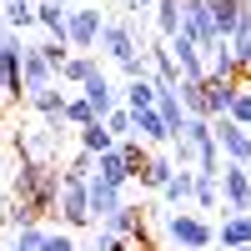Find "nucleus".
I'll return each mask as SVG.
<instances>
[{
    "label": "nucleus",
    "instance_id": "f257e3e1",
    "mask_svg": "<svg viewBox=\"0 0 251 251\" xmlns=\"http://www.w3.org/2000/svg\"><path fill=\"white\" fill-rule=\"evenodd\" d=\"M166 236H171L176 251H211V221L191 206H181V211L166 216Z\"/></svg>",
    "mask_w": 251,
    "mask_h": 251
},
{
    "label": "nucleus",
    "instance_id": "f03ea898",
    "mask_svg": "<svg viewBox=\"0 0 251 251\" xmlns=\"http://www.w3.org/2000/svg\"><path fill=\"white\" fill-rule=\"evenodd\" d=\"M176 141L191 151V171H216V166H221V151L211 141V121H206V116H186V126H181Z\"/></svg>",
    "mask_w": 251,
    "mask_h": 251
},
{
    "label": "nucleus",
    "instance_id": "7ed1b4c3",
    "mask_svg": "<svg viewBox=\"0 0 251 251\" xmlns=\"http://www.w3.org/2000/svg\"><path fill=\"white\" fill-rule=\"evenodd\" d=\"M100 25H106L100 5H71V10H66V50H86V55H96V35H100Z\"/></svg>",
    "mask_w": 251,
    "mask_h": 251
},
{
    "label": "nucleus",
    "instance_id": "20e7f679",
    "mask_svg": "<svg viewBox=\"0 0 251 251\" xmlns=\"http://www.w3.org/2000/svg\"><path fill=\"white\" fill-rule=\"evenodd\" d=\"M211 141L226 156V166H246L251 161V126H236L226 116H211Z\"/></svg>",
    "mask_w": 251,
    "mask_h": 251
},
{
    "label": "nucleus",
    "instance_id": "39448f33",
    "mask_svg": "<svg viewBox=\"0 0 251 251\" xmlns=\"http://www.w3.org/2000/svg\"><path fill=\"white\" fill-rule=\"evenodd\" d=\"M96 46H100V55H111L116 66L146 50L141 35H136V20H106V25H100V35H96Z\"/></svg>",
    "mask_w": 251,
    "mask_h": 251
},
{
    "label": "nucleus",
    "instance_id": "423d86ee",
    "mask_svg": "<svg viewBox=\"0 0 251 251\" xmlns=\"http://www.w3.org/2000/svg\"><path fill=\"white\" fill-rule=\"evenodd\" d=\"M55 216L66 231H80V226H91V211H86V181H71L60 176V191H55Z\"/></svg>",
    "mask_w": 251,
    "mask_h": 251
},
{
    "label": "nucleus",
    "instance_id": "0eeeda50",
    "mask_svg": "<svg viewBox=\"0 0 251 251\" xmlns=\"http://www.w3.org/2000/svg\"><path fill=\"white\" fill-rule=\"evenodd\" d=\"M216 196L226 211H251V176L246 166H216Z\"/></svg>",
    "mask_w": 251,
    "mask_h": 251
},
{
    "label": "nucleus",
    "instance_id": "6e6552de",
    "mask_svg": "<svg viewBox=\"0 0 251 251\" xmlns=\"http://www.w3.org/2000/svg\"><path fill=\"white\" fill-rule=\"evenodd\" d=\"M181 30L201 46V55H211L221 46L216 30H211V10H206V0H181Z\"/></svg>",
    "mask_w": 251,
    "mask_h": 251
},
{
    "label": "nucleus",
    "instance_id": "1a4fd4ad",
    "mask_svg": "<svg viewBox=\"0 0 251 251\" xmlns=\"http://www.w3.org/2000/svg\"><path fill=\"white\" fill-rule=\"evenodd\" d=\"M211 246H221V251H246V246H251V221H246V211H226L221 221H211Z\"/></svg>",
    "mask_w": 251,
    "mask_h": 251
},
{
    "label": "nucleus",
    "instance_id": "9d476101",
    "mask_svg": "<svg viewBox=\"0 0 251 251\" xmlns=\"http://www.w3.org/2000/svg\"><path fill=\"white\" fill-rule=\"evenodd\" d=\"M166 50H171V60H176V71H181V80H201L206 75V55H201V46L186 30H176L171 40H166Z\"/></svg>",
    "mask_w": 251,
    "mask_h": 251
},
{
    "label": "nucleus",
    "instance_id": "9b49d317",
    "mask_svg": "<svg viewBox=\"0 0 251 251\" xmlns=\"http://www.w3.org/2000/svg\"><path fill=\"white\" fill-rule=\"evenodd\" d=\"M80 100H86V106L96 111V121H100L106 111H116V106H121V91L106 80V71H91L86 80H80Z\"/></svg>",
    "mask_w": 251,
    "mask_h": 251
},
{
    "label": "nucleus",
    "instance_id": "f8f14e48",
    "mask_svg": "<svg viewBox=\"0 0 251 251\" xmlns=\"http://www.w3.org/2000/svg\"><path fill=\"white\" fill-rule=\"evenodd\" d=\"M91 176L96 181H106V186H116V191H126L136 176H131V166H126V156H121V146H111V151H100L96 161H91Z\"/></svg>",
    "mask_w": 251,
    "mask_h": 251
},
{
    "label": "nucleus",
    "instance_id": "ddd939ff",
    "mask_svg": "<svg viewBox=\"0 0 251 251\" xmlns=\"http://www.w3.org/2000/svg\"><path fill=\"white\" fill-rule=\"evenodd\" d=\"M126 201V191H116V186H106V181H86V211H91V226H106V216L116 211V206Z\"/></svg>",
    "mask_w": 251,
    "mask_h": 251
},
{
    "label": "nucleus",
    "instance_id": "4468645a",
    "mask_svg": "<svg viewBox=\"0 0 251 251\" xmlns=\"http://www.w3.org/2000/svg\"><path fill=\"white\" fill-rule=\"evenodd\" d=\"M106 231H111V236H126V241H136V236L146 231V206H141V201H121L116 211L106 216Z\"/></svg>",
    "mask_w": 251,
    "mask_h": 251
},
{
    "label": "nucleus",
    "instance_id": "2eb2a0df",
    "mask_svg": "<svg viewBox=\"0 0 251 251\" xmlns=\"http://www.w3.org/2000/svg\"><path fill=\"white\" fill-rule=\"evenodd\" d=\"M20 86H25V96H30V91L55 86V71L35 55V46H20Z\"/></svg>",
    "mask_w": 251,
    "mask_h": 251
},
{
    "label": "nucleus",
    "instance_id": "dca6fc26",
    "mask_svg": "<svg viewBox=\"0 0 251 251\" xmlns=\"http://www.w3.org/2000/svg\"><path fill=\"white\" fill-rule=\"evenodd\" d=\"M206 10H211V30H216V40H226L241 20L251 15L246 10V0H206Z\"/></svg>",
    "mask_w": 251,
    "mask_h": 251
},
{
    "label": "nucleus",
    "instance_id": "f3484780",
    "mask_svg": "<svg viewBox=\"0 0 251 251\" xmlns=\"http://www.w3.org/2000/svg\"><path fill=\"white\" fill-rule=\"evenodd\" d=\"M0 91L10 100H25V86H20V35L10 46H0Z\"/></svg>",
    "mask_w": 251,
    "mask_h": 251
},
{
    "label": "nucleus",
    "instance_id": "a211bd4d",
    "mask_svg": "<svg viewBox=\"0 0 251 251\" xmlns=\"http://www.w3.org/2000/svg\"><path fill=\"white\" fill-rule=\"evenodd\" d=\"M66 10H71V0H35V25L46 30V40L66 46Z\"/></svg>",
    "mask_w": 251,
    "mask_h": 251
},
{
    "label": "nucleus",
    "instance_id": "6ab92c4d",
    "mask_svg": "<svg viewBox=\"0 0 251 251\" xmlns=\"http://www.w3.org/2000/svg\"><path fill=\"white\" fill-rule=\"evenodd\" d=\"M236 86H241V80H211V75H201V116H206V121L221 116L226 100L236 96Z\"/></svg>",
    "mask_w": 251,
    "mask_h": 251
},
{
    "label": "nucleus",
    "instance_id": "aec40b11",
    "mask_svg": "<svg viewBox=\"0 0 251 251\" xmlns=\"http://www.w3.org/2000/svg\"><path fill=\"white\" fill-rule=\"evenodd\" d=\"M0 25H5L10 35L30 30L35 25V0H0Z\"/></svg>",
    "mask_w": 251,
    "mask_h": 251
},
{
    "label": "nucleus",
    "instance_id": "412c9836",
    "mask_svg": "<svg viewBox=\"0 0 251 251\" xmlns=\"http://www.w3.org/2000/svg\"><path fill=\"white\" fill-rule=\"evenodd\" d=\"M91 71H100V60H96V55H86V50H71L66 60H60L55 80H60V86H80V80H86Z\"/></svg>",
    "mask_w": 251,
    "mask_h": 251
},
{
    "label": "nucleus",
    "instance_id": "4be33fe9",
    "mask_svg": "<svg viewBox=\"0 0 251 251\" xmlns=\"http://www.w3.org/2000/svg\"><path fill=\"white\" fill-rule=\"evenodd\" d=\"M25 100H30V111L46 116V121H60V111H66V91H60V80H55V86H46V91H30Z\"/></svg>",
    "mask_w": 251,
    "mask_h": 251
},
{
    "label": "nucleus",
    "instance_id": "5701e85b",
    "mask_svg": "<svg viewBox=\"0 0 251 251\" xmlns=\"http://www.w3.org/2000/svg\"><path fill=\"white\" fill-rule=\"evenodd\" d=\"M151 100H156V80H151V75L126 80V91H121V106H126V111H151Z\"/></svg>",
    "mask_w": 251,
    "mask_h": 251
},
{
    "label": "nucleus",
    "instance_id": "b1692460",
    "mask_svg": "<svg viewBox=\"0 0 251 251\" xmlns=\"http://www.w3.org/2000/svg\"><path fill=\"white\" fill-rule=\"evenodd\" d=\"M131 136H136V141H151V146H166V141H171L156 111H131Z\"/></svg>",
    "mask_w": 251,
    "mask_h": 251
},
{
    "label": "nucleus",
    "instance_id": "393cba45",
    "mask_svg": "<svg viewBox=\"0 0 251 251\" xmlns=\"http://www.w3.org/2000/svg\"><path fill=\"white\" fill-rule=\"evenodd\" d=\"M111 131H106V126H100V121H91V126H80V131H75V151H86V156H100V151H111Z\"/></svg>",
    "mask_w": 251,
    "mask_h": 251
},
{
    "label": "nucleus",
    "instance_id": "a878e982",
    "mask_svg": "<svg viewBox=\"0 0 251 251\" xmlns=\"http://www.w3.org/2000/svg\"><path fill=\"white\" fill-rule=\"evenodd\" d=\"M161 196H166V206H176V211H181V206H191V171H186V166H176L171 181L161 186Z\"/></svg>",
    "mask_w": 251,
    "mask_h": 251
},
{
    "label": "nucleus",
    "instance_id": "bb28decb",
    "mask_svg": "<svg viewBox=\"0 0 251 251\" xmlns=\"http://www.w3.org/2000/svg\"><path fill=\"white\" fill-rule=\"evenodd\" d=\"M171 171H176V161L171 156H146V166H141V186H151V191H161L166 181H171Z\"/></svg>",
    "mask_w": 251,
    "mask_h": 251
},
{
    "label": "nucleus",
    "instance_id": "cd10ccee",
    "mask_svg": "<svg viewBox=\"0 0 251 251\" xmlns=\"http://www.w3.org/2000/svg\"><path fill=\"white\" fill-rule=\"evenodd\" d=\"M151 20H156L161 40H171V35L181 30V0H156V5H151Z\"/></svg>",
    "mask_w": 251,
    "mask_h": 251
},
{
    "label": "nucleus",
    "instance_id": "c85d7f7f",
    "mask_svg": "<svg viewBox=\"0 0 251 251\" xmlns=\"http://www.w3.org/2000/svg\"><path fill=\"white\" fill-rule=\"evenodd\" d=\"M226 121H236V126H251V96H246V80L236 86V96L226 100V111H221Z\"/></svg>",
    "mask_w": 251,
    "mask_h": 251
},
{
    "label": "nucleus",
    "instance_id": "c756f323",
    "mask_svg": "<svg viewBox=\"0 0 251 251\" xmlns=\"http://www.w3.org/2000/svg\"><path fill=\"white\" fill-rule=\"evenodd\" d=\"M60 121L80 131V126H91V121H96V111H91V106H86L80 96H66V111H60Z\"/></svg>",
    "mask_w": 251,
    "mask_h": 251
},
{
    "label": "nucleus",
    "instance_id": "7c9ffc66",
    "mask_svg": "<svg viewBox=\"0 0 251 251\" xmlns=\"http://www.w3.org/2000/svg\"><path fill=\"white\" fill-rule=\"evenodd\" d=\"M40 251H80V246H75L71 231H50L46 226V231H40Z\"/></svg>",
    "mask_w": 251,
    "mask_h": 251
},
{
    "label": "nucleus",
    "instance_id": "2f4dec72",
    "mask_svg": "<svg viewBox=\"0 0 251 251\" xmlns=\"http://www.w3.org/2000/svg\"><path fill=\"white\" fill-rule=\"evenodd\" d=\"M35 55H40V60H46V66H50V71H60V60H66L71 50H66V46H60V40H40V46H35Z\"/></svg>",
    "mask_w": 251,
    "mask_h": 251
},
{
    "label": "nucleus",
    "instance_id": "473e14b6",
    "mask_svg": "<svg viewBox=\"0 0 251 251\" xmlns=\"http://www.w3.org/2000/svg\"><path fill=\"white\" fill-rule=\"evenodd\" d=\"M40 231H46L40 221H35V226H20V231H15V246H10V251H40Z\"/></svg>",
    "mask_w": 251,
    "mask_h": 251
},
{
    "label": "nucleus",
    "instance_id": "72a5a7b5",
    "mask_svg": "<svg viewBox=\"0 0 251 251\" xmlns=\"http://www.w3.org/2000/svg\"><path fill=\"white\" fill-rule=\"evenodd\" d=\"M96 231H100V236H96V251H131V241H126V236H111L106 226H96Z\"/></svg>",
    "mask_w": 251,
    "mask_h": 251
},
{
    "label": "nucleus",
    "instance_id": "f704fd0d",
    "mask_svg": "<svg viewBox=\"0 0 251 251\" xmlns=\"http://www.w3.org/2000/svg\"><path fill=\"white\" fill-rule=\"evenodd\" d=\"M121 71H126V80H136V75H151V71H146V50H141V55H131V60H121Z\"/></svg>",
    "mask_w": 251,
    "mask_h": 251
},
{
    "label": "nucleus",
    "instance_id": "c9c22d12",
    "mask_svg": "<svg viewBox=\"0 0 251 251\" xmlns=\"http://www.w3.org/2000/svg\"><path fill=\"white\" fill-rule=\"evenodd\" d=\"M126 5H131V10H151L156 0H126Z\"/></svg>",
    "mask_w": 251,
    "mask_h": 251
},
{
    "label": "nucleus",
    "instance_id": "e433bc0d",
    "mask_svg": "<svg viewBox=\"0 0 251 251\" xmlns=\"http://www.w3.org/2000/svg\"><path fill=\"white\" fill-rule=\"evenodd\" d=\"M121 5H126V0H121Z\"/></svg>",
    "mask_w": 251,
    "mask_h": 251
}]
</instances>
